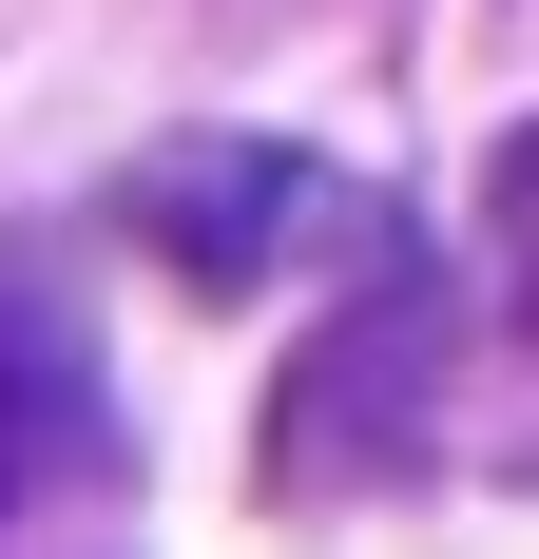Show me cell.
Here are the masks:
<instances>
[{
	"instance_id": "2",
	"label": "cell",
	"mask_w": 539,
	"mask_h": 559,
	"mask_svg": "<svg viewBox=\"0 0 539 559\" xmlns=\"http://www.w3.org/2000/svg\"><path fill=\"white\" fill-rule=\"evenodd\" d=\"M58 444H97V386H77V329L0 289V521H20V483H39Z\"/></svg>"
},
{
	"instance_id": "1",
	"label": "cell",
	"mask_w": 539,
	"mask_h": 559,
	"mask_svg": "<svg viewBox=\"0 0 539 559\" xmlns=\"http://www.w3.org/2000/svg\"><path fill=\"white\" fill-rule=\"evenodd\" d=\"M116 213L155 231L193 289H270V271H424V251H405V213H385L367 174L270 155V135H173V155L116 174Z\"/></svg>"
},
{
	"instance_id": "3",
	"label": "cell",
	"mask_w": 539,
	"mask_h": 559,
	"mask_svg": "<svg viewBox=\"0 0 539 559\" xmlns=\"http://www.w3.org/2000/svg\"><path fill=\"white\" fill-rule=\"evenodd\" d=\"M482 231H501V271H520V309H539V116L501 135V174H482Z\"/></svg>"
}]
</instances>
